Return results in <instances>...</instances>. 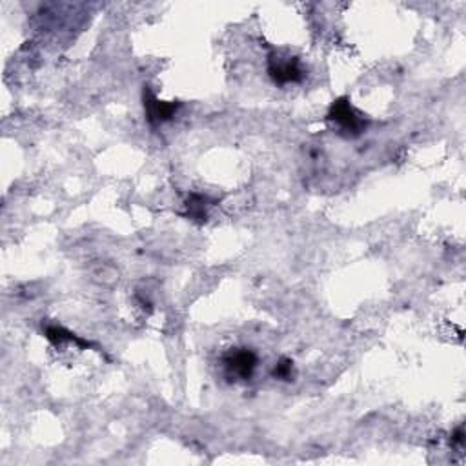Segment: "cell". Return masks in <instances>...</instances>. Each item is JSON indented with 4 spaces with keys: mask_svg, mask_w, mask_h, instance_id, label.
<instances>
[{
    "mask_svg": "<svg viewBox=\"0 0 466 466\" xmlns=\"http://www.w3.org/2000/svg\"><path fill=\"white\" fill-rule=\"evenodd\" d=\"M328 120L339 128V133L344 137H359L368 126V120L350 104L348 99H337L330 106Z\"/></svg>",
    "mask_w": 466,
    "mask_h": 466,
    "instance_id": "obj_1",
    "label": "cell"
},
{
    "mask_svg": "<svg viewBox=\"0 0 466 466\" xmlns=\"http://www.w3.org/2000/svg\"><path fill=\"white\" fill-rule=\"evenodd\" d=\"M268 73L275 84H295L303 80V70L299 66V61L294 57H281V55H272L268 62Z\"/></svg>",
    "mask_w": 466,
    "mask_h": 466,
    "instance_id": "obj_2",
    "label": "cell"
},
{
    "mask_svg": "<svg viewBox=\"0 0 466 466\" xmlns=\"http://www.w3.org/2000/svg\"><path fill=\"white\" fill-rule=\"evenodd\" d=\"M225 366L232 377L251 379L257 366V355L248 348H233L225 355Z\"/></svg>",
    "mask_w": 466,
    "mask_h": 466,
    "instance_id": "obj_3",
    "label": "cell"
},
{
    "mask_svg": "<svg viewBox=\"0 0 466 466\" xmlns=\"http://www.w3.org/2000/svg\"><path fill=\"white\" fill-rule=\"evenodd\" d=\"M181 108L179 102H163L155 97L150 89H144V111L146 119L151 126H158V124L168 122L175 117L177 110Z\"/></svg>",
    "mask_w": 466,
    "mask_h": 466,
    "instance_id": "obj_4",
    "label": "cell"
},
{
    "mask_svg": "<svg viewBox=\"0 0 466 466\" xmlns=\"http://www.w3.org/2000/svg\"><path fill=\"white\" fill-rule=\"evenodd\" d=\"M46 337H48L49 341L55 344L75 343V344H80V346H89V343H84V341H80L79 337H75V335L71 334V332L64 330V328H61V326H48V328H46Z\"/></svg>",
    "mask_w": 466,
    "mask_h": 466,
    "instance_id": "obj_5",
    "label": "cell"
},
{
    "mask_svg": "<svg viewBox=\"0 0 466 466\" xmlns=\"http://www.w3.org/2000/svg\"><path fill=\"white\" fill-rule=\"evenodd\" d=\"M206 203L208 199L203 195H189L186 208H188V215L195 220H206Z\"/></svg>",
    "mask_w": 466,
    "mask_h": 466,
    "instance_id": "obj_6",
    "label": "cell"
},
{
    "mask_svg": "<svg viewBox=\"0 0 466 466\" xmlns=\"http://www.w3.org/2000/svg\"><path fill=\"white\" fill-rule=\"evenodd\" d=\"M273 375L281 381H290L294 377V363L290 359H281L277 366L273 368Z\"/></svg>",
    "mask_w": 466,
    "mask_h": 466,
    "instance_id": "obj_7",
    "label": "cell"
},
{
    "mask_svg": "<svg viewBox=\"0 0 466 466\" xmlns=\"http://www.w3.org/2000/svg\"><path fill=\"white\" fill-rule=\"evenodd\" d=\"M452 443L455 444V446H461V444L465 443V430H462V427H459L458 430L453 432V436H452Z\"/></svg>",
    "mask_w": 466,
    "mask_h": 466,
    "instance_id": "obj_8",
    "label": "cell"
}]
</instances>
